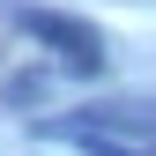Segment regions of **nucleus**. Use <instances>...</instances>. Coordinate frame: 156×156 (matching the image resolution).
<instances>
[{"instance_id":"f257e3e1","label":"nucleus","mask_w":156,"mask_h":156,"mask_svg":"<svg viewBox=\"0 0 156 156\" xmlns=\"http://www.w3.org/2000/svg\"><path fill=\"white\" fill-rule=\"evenodd\" d=\"M52 141H74L82 156H156V119L141 104H112V112H89V119H52L45 126Z\"/></svg>"},{"instance_id":"f03ea898","label":"nucleus","mask_w":156,"mask_h":156,"mask_svg":"<svg viewBox=\"0 0 156 156\" xmlns=\"http://www.w3.org/2000/svg\"><path fill=\"white\" fill-rule=\"evenodd\" d=\"M37 45H52V60H67L74 74H104V37H97L82 15H60V8H23L15 15Z\"/></svg>"}]
</instances>
